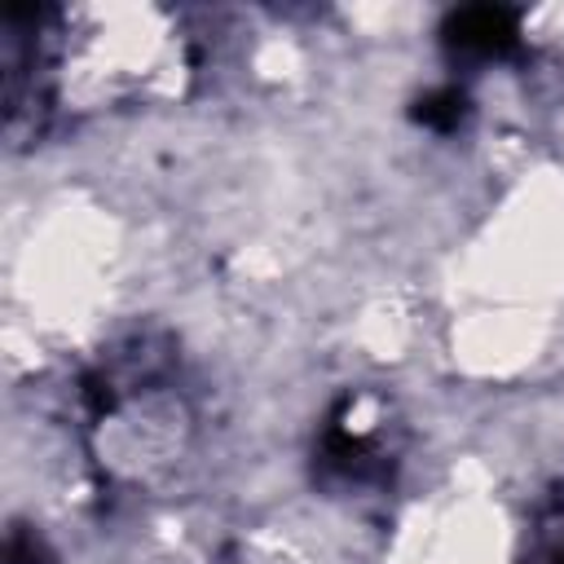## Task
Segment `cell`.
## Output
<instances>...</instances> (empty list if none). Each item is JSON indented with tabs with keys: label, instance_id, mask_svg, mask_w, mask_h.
Returning a JSON list of instances; mask_svg holds the SVG:
<instances>
[{
	"label": "cell",
	"instance_id": "1",
	"mask_svg": "<svg viewBox=\"0 0 564 564\" xmlns=\"http://www.w3.org/2000/svg\"><path fill=\"white\" fill-rule=\"evenodd\" d=\"M48 35L57 40L53 75L66 110H106L110 101L172 93L185 75L181 40L159 9H123L119 31H97L84 44H70L62 31Z\"/></svg>",
	"mask_w": 564,
	"mask_h": 564
},
{
	"label": "cell",
	"instance_id": "2",
	"mask_svg": "<svg viewBox=\"0 0 564 564\" xmlns=\"http://www.w3.org/2000/svg\"><path fill=\"white\" fill-rule=\"evenodd\" d=\"M361 410H366V401H348V410L322 436V467L352 485L388 476V454L375 436V419H361Z\"/></svg>",
	"mask_w": 564,
	"mask_h": 564
},
{
	"label": "cell",
	"instance_id": "3",
	"mask_svg": "<svg viewBox=\"0 0 564 564\" xmlns=\"http://www.w3.org/2000/svg\"><path fill=\"white\" fill-rule=\"evenodd\" d=\"M441 35H445L449 53L489 62V57H507L520 44V22L502 4H471V9L449 13Z\"/></svg>",
	"mask_w": 564,
	"mask_h": 564
},
{
	"label": "cell",
	"instance_id": "4",
	"mask_svg": "<svg viewBox=\"0 0 564 564\" xmlns=\"http://www.w3.org/2000/svg\"><path fill=\"white\" fill-rule=\"evenodd\" d=\"M410 115H414V123H423V128H432V132H454V128L467 119V93L454 88V84H441V88L423 93Z\"/></svg>",
	"mask_w": 564,
	"mask_h": 564
},
{
	"label": "cell",
	"instance_id": "5",
	"mask_svg": "<svg viewBox=\"0 0 564 564\" xmlns=\"http://www.w3.org/2000/svg\"><path fill=\"white\" fill-rule=\"evenodd\" d=\"M4 564H57V555L48 551V542L26 529V524H13L9 529V551H4Z\"/></svg>",
	"mask_w": 564,
	"mask_h": 564
},
{
	"label": "cell",
	"instance_id": "6",
	"mask_svg": "<svg viewBox=\"0 0 564 564\" xmlns=\"http://www.w3.org/2000/svg\"><path fill=\"white\" fill-rule=\"evenodd\" d=\"M542 564H564V551H551V555H546Z\"/></svg>",
	"mask_w": 564,
	"mask_h": 564
}]
</instances>
